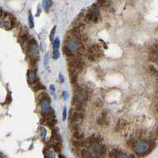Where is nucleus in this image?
<instances>
[{"mask_svg": "<svg viewBox=\"0 0 158 158\" xmlns=\"http://www.w3.org/2000/svg\"><path fill=\"white\" fill-rule=\"evenodd\" d=\"M152 147V144L148 140H141L138 141L133 149L134 153L138 156H143L149 153Z\"/></svg>", "mask_w": 158, "mask_h": 158, "instance_id": "nucleus-1", "label": "nucleus"}, {"mask_svg": "<svg viewBox=\"0 0 158 158\" xmlns=\"http://www.w3.org/2000/svg\"><path fill=\"white\" fill-rule=\"evenodd\" d=\"M84 113H85V111L78 110L74 108L70 109L69 119H70V123H71V125L79 126V124L82 123L83 119H84Z\"/></svg>", "mask_w": 158, "mask_h": 158, "instance_id": "nucleus-2", "label": "nucleus"}, {"mask_svg": "<svg viewBox=\"0 0 158 158\" xmlns=\"http://www.w3.org/2000/svg\"><path fill=\"white\" fill-rule=\"evenodd\" d=\"M28 55L32 63H35L39 56V49H38L37 44L34 39L29 40L28 44Z\"/></svg>", "mask_w": 158, "mask_h": 158, "instance_id": "nucleus-3", "label": "nucleus"}, {"mask_svg": "<svg viewBox=\"0 0 158 158\" xmlns=\"http://www.w3.org/2000/svg\"><path fill=\"white\" fill-rule=\"evenodd\" d=\"M88 150L93 155L100 157L101 156H104L105 154L107 149H106L105 146H104L100 143H93V144L88 145Z\"/></svg>", "mask_w": 158, "mask_h": 158, "instance_id": "nucleus-4", "label": "nucleus"}, {"mask_svg": "<svg viewBox=\"0 0 158 158\" xmlns=\"http://www.w3.org/2000/svg\"><path fill=\"white\" fill-rule=\"evenodd\" d=\"M102 55V50L98 44H94L89 47L87 52V57L90 61H95L98 58H100Z\"/></svg>", "mask_w": 158, "mask_h": 158, "instance_id": "nucleus-5", "label": "nucleus"}, {"mask_svg": "<svg viewBox=\"0 0 158 158\" xmlns=\"http://www.w3.org/2000/svg\"><path fill=\"white\" fill-rule=\"evenodd\" d=\"M99 15H100V8H99V6L93 5L92 6V7L90 8L89 11L87 13L86 18H87L89 21H91L95 22V21H97L98 20Z\"/></svg>", "mask_w": 158, "mask_h": 158, "instance_id": "nucleus-6", "label": "nucleus"}, {"mask_svg": "<svg viewBox=\"0 0 158 158\" xmlns=\"http://www.w3.org/2000/svg\"><path fill=\"white\" fill-rule=\"evenodd\" d=\"M109 158H134L133 154L123 153L122 151L119 150L117 149H113L109 152L108 154Z\"/></svg>", "mask_w": 158, "mask_h": 158, "instance_id": "nucleus-7", "label": "nucleus"}, {"mask_svg": "<svg viewBox=\"0 0 158 158\" xmlns=\"http://www.w3.org/2000/svg\"><path fill=\"white\" fill-rule=\"evenodd\" d=\"M40 108L41 112L44 116H48L50 114H52V109L50 105L49 100H43L40 102Z\"/></svg>", "mask_w": 158, "mask_h": 158, "instance_id": "nucleus-8", "label": "nucleus"}, {"mask_svg": "<svg viewBox=\"0 0 158 158\" xmlns=\"http://www.w3.org/2000/svg\"><path fill=\"white\" fill-rule=\"evenodd\" d=\"M97 123L99 125L102 126V127H107L109 124V119H108V112L104 111L101 113V115L98 119Z\"/></svg>", "mask_w": 158, "mask_h": 158, "instance_id": "nucleus-9", "label": "nucleus"}, {"mask_svg": "<svg viewBox=\"0 0 158 158\" xmlns=\"http://www.w3.org/2000/svg\"><path fill=\"white\" fill-rule=\"evenodd\" d=\"M28 82L29 84H35L36 82V71L34 69H30L28 71Z\"/></svg>", "mask_w": 158, "mask_h": 158, "instance_id": "nucleus-10", "label": "nucleus"}, {"mask_svg": "<svg viewBox=\"0 0 158 158\" xmlns=\"http://www.w3.org/2000/svg\"><path fill=\"white\" fill-rule=\"evenodd\" d=\"M127 122L125 119H119L118 122H117V124H116V131H121L124 130L127 126Z\"/></svg>", "mask_w": 158, "mask_h": 158, "instance_id": "nucleus-11", "label": "nucleus"}, {"mask_svg": "<svg viewBox=\"0 0 158 158\" xmlns=\"http://www.w3.org/2000/svg\"><path fill=\"white\" fill-rule=\"evenodd\" d=\"M0 25H1V26H3V28L9 29L12 26V23H11V21L10 19H8V18H3L2 20L0 21Z\"/></svg>", "mask_w": 158, "mask_h": 158, "instance_id": "nucleus-12", "label": "nucleus"}, {"mask_svg": "<svg viewBox=\"0 0 158 158\" xmlns=\"http://www.w3.org/2000/svg\"><path fill=\"white\" fill-rule=\"evenodd\" d=\"M81 157L82 158H100L99 157L93 155L88 149H82L81 152Z\"/></svg>", "mask_w": 158, "mask_h": 158, "instance_id": "nucleus-13", "label": "nucleus"}, {"mask_svg": "<svg viewBox=\"0 0 158 158\" xmlns=\"http://www.w3.org/2000/svg\"><path fill=\"white\" fill-rule=\"evenodd\" d=\"M44 158H55V155L54 152L48 149H46L44 151Z\"/></svg>", "mask_w": 158, "mask_h": 158, "instance_id": "nucleus-14", "label": "nucleus"}, {"mask_svg": "<svg viewBox=\"0 0 158 158\" xmlns=\"http://www.w3.org/2000/svg\"><path fill=\"white\" fill-rule=\"evenodd\" d=\"M73 137L75 140H84V134L81 133L79 131H74Z\"/></svg>", "mask_w": 158, "mask_h": 158, "instance_id": "nucleus-15", "label": "nucleus"}, {"mask_svg": "<svg viewBox=\"0 0 158 158\" xmlns=\"http://www.w3.org/2000/svg\"><path fill=\"white\" fill-rule=\"evenodd\" d=\"M138 139H136L135 138H133V137H131V138H129L127 141V145L130 147H132V148H134V146H135V145L138 143Z\"/></svg>", "mask_w": 158, "mask_h": 158, "instance_id": "nucleus-16", "label": "nucleus"}, {"mask_svg": "<svg viewBox=\"0 0 158 158\" xmlns=\"http://www.w3.org/2000/svg\"><path fill=\"white\" fill-rule=\"evenodd\" d=\"M51 1H49V0H44V2H43V6H44V9L45 11L48 12V10H50L51 6Z\"/></svg>", "mask_w": 158, "mask_h": 158, "instance_id": "nucleus-17", "label": "nucleus"}, {"mask_svg": "<svg viewBox=\"0 0 158 158\" xmlns=\"http://www.w3.org/2000/svg\"><path fill=\"white\" fill-rule=\"evenodd\" d=\"M33 89L34 91H39V90H43V89H45V87L43 85H41L40 83H36L33 86Z\"/></svg>", "mask_w": 158, "mask_h": 158, "instance_id": "nucleus-18", "label": "nucleus"}, {"mask_svg": "<svg viewBox=\"0 0 158 158\" xmlns=\"http://www.w3.org/2000/svg\"><path fill=\"white\" fill-rule=\"evenodd\" d=\"M29 26H30L31 28H33V26H34V22H33V17L30 12H29Z\"/></svg>", "mask_w": 158, "mask_h": 158, "instance_id": "nucleus-19", "label": "nucleus"}, {"mask_svg": "<svg viewBox=\"0 0 158 158\" xmlns=\"http://www.w3.org/2000/svg\"><path fill=\"white\" fill-rule=\"evenodd\" d=\"M59 38H56L53 42V49H59Z\"/></svg>", "mask_w": 158, "mask_h": 158, "instance_id": "nucleus-20", "label": "nucleus"}, {"mask_svg": "<svg viewBox=\"0 0 158 158\" xmlns=\"http://www.w3.org/2000/svg\"><path fill=\"white\" fill-rule=\"evenodd\" d=\"M59 57V49H53V58L55 59H57Z\"/></svg>", "mask_w": 158, "mask_h": 158, "instance_id": "nucleus-21", "label": "nucleus"}, {"mask_svg": "<svg viewBox=\"0 0 158 158\" xmlns=\"http://www.w3.org/2000/svg\"><path fill=\"white\" fill-rule=\"evenodd\" d=\"M55 29H56V27H54L53 28V29L51 30V33L50 34V40H52L53 38H54V35H55Z\"/></svg>", "mask_w": 158, "mask_h": 158, "instance_id": "nucleus-22", "label": "nucleus"}, {"mask_svg": "<svg viewBox=\"0 0 158 158\" xmlns=\"http://www.w3.org/2000/svg\"><path fill=\"white\" fill-rule=\"evenodd\" d=\"M66 116V108H65L64 109H63V120H65Z\"/></svg>", "mask_w": 158, "mask_h": 158, "instance_id": "nucleus-23", "label": "nucleus"}, {"mask_svg": "<svg viewBox=\"0 0 158 158\" xmlns=\"http://www.w3.org/2000/svg\"><path fill=\"white\" fill-rule=\"evenodd\" d=\"M50 88H51V90L52 91V92H55V86H54V85H51Z\"/></svg>", "mask_w": 158, "mask_h": 158, "instance_id": "nucleus-24", "label": "nucleus"}, {"mask_svg": "<svg viewBox=\"0 0 158 158\" xmlns=\"http://www.w3.org/2000/svg\"><path fill=\"white\" fill-rule=\"evenodd\" d=\"M59 78H60V81H61V82H63V75H62V74H60V75H59Z\"/></svg>", "mask_w": 158, "mask_h": 158, "instance_id": "nucleus-25", "label": "nucleus"}, {"mask_svg": "<svg viewBox=\"0 0 158 158\" xmlns=\"http://www.w3.org/2000/svg\"><path fill=\"white\" fill-rule=\"evenodd\" d=\"M156 110H157V112H158V101L157 103V104H156Z\"/></svg>", "mask_w": 158, "mask_h": 158, "instance_id": "nucleus-26", "label": "nucleus"}, {"mask_svg": "<svg viewBox=\"0 0 158 158\" xmlns=\"http://www.w3.org/2000/svg\"><path fill=\"white\" fill-rule=\"evenodd\" d=\"M59 158H65V157H63L62 155H60V156H59Z\"/></svg>", "mask_w": 158, "mask_h": 158, "instance_id": "nucleus-27", "label": "nucleus"}, {"mask_svg": "<svg viewBox=\"0 0 158 158\" xmlns=\"http://www.w3.org/2000/svg\"><path fill=\"white\" fill-rule=\"evenodd\" d=\"M0 158H2V157H1V156H0Z\"/></svg>", "mask_w": 158, "mask_h": 158, "instance_id": "nucleus-28", "label": "nucleus"}]
</instances>
